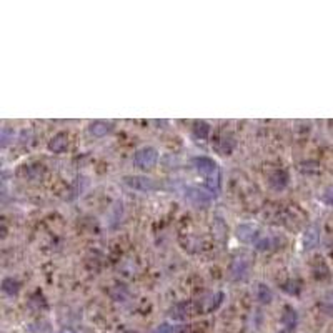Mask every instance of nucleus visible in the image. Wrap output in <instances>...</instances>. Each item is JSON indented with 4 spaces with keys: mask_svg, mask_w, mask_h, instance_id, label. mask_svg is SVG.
<instances>
[{
    "mask_svg": "<svg viewBox=\"0 0 333 333\" xmlns=\"http://www.w3.org/2000/svg\"><path fill=\"white\" fill-rule=\"evenodd\" d=\"M157 160H159V152L154 147H143L140 150H137V154L133 157V164L143 170L154 168Z\"/></svg>",
    "mask_w": 333,
    "mask_h": 333,
    "instance_id": "obj_1",
    "label": "nucleus"
},
{
    "mask_svg": "<svg viewBox=\"0 0 333 333\" xmlns=\"http://www.w3.org/2000/svg\"><path fill=\"white\" fill-rule=\"evenodd\" d=\"M124 183L138 192H152L157 188L155 180L143 177V175H127V177H124Z\"/></svg>",
    "mask_w": 333,
    "mask_h": 333,
    "instance_id": "obj_2",
    "label": "nucleus"
},
{
    "mask_svg": "<svg viewBox=\"0 0 333 333\" xmlns=\"http://www.w3.org/2000/svg\"><path fill=\"white\" fill-rule=\"evenodd\" d=\"M193 165H195L197 172L205 175V177H213L218 173L217 162L210 157H197V159H193Z\"/></svg>",
    "mask_w": 333,
    "mask_h": 333,
    "instance_id": "obj_3",
    "label": "nucleus"
},
{
    "mask_svg": "<svg viewBox=\"0 0 333 333\" xmlns=\"http://www.w3.org/2000/svg\"><path fill=\"white\" fill-rule=\"evenodd\" d=\"M282 325L285 327V330H289V332H293L296 328V325H298V313H296V310L293 307H290V305H287V307L283 308Z\"/></svg>",
    "mask_w": 333,
    "mask_h": 333,
    "instance_id": "obj_4",
    "label": "nucleus"
},
{
    "mask_svg": "<svg viewBox=\"0 0 333 333\" xmlns=\"http://www.w3.org/2000/svg\"><path fill=\"white\" fill-rule=\"evenodd\" d=\"M249 268L250 265L245 258H237L235 262L232 263V278L233 280H245L247 275H249Z\"/></svg>",
    "mask_w": 333,
    "mask_h": 333,
    "instance_id": "obj_5",
    "label": "nucleus"
},
{
    "mask_svg": "<svg viewBox=\"0 0 333 333\" xmlns=\"http://www.w3.org/2000/svg\"><path fill=\"white\" fill-rule=\"evenodd\" d=\"M318 238H320V230H318L317 225H312V227H308L307 230H305V233H303V240H301V244H303V249L305 250H312L313 247H317Z\"/></svg>",
    "mask_w": 333,
    "mask_h": 333,
    "instance_id": "obj_6",
    "label": "nucleus"
},
{
    "mask_svg": "<svg viewBox=\"0 0 333 333\" xmlns=\"http://www.w3.org/2000/svg\"><path fill=\"white\" fill-rule=\"evenodd\" d=\"M235 235H237L238 240L244 242V244H251L258 233H256L255 227H251V225H249V223H244V225H238V227H237Z\"/></svg>",
    "mask_w": 333,
    "mask_h": 333,
    "instance_id": "obj_7",
    "label": "nucleus"
},
{
    "mask_svg": "<svg viewBox=\"0 0 333 333\" xmlns=\"http://www.w3.org/2000/svg\"><path fill=\"white\" fill-rule=\"evenodd\" d=\"M112 128H114V125L110 122H105V120H95V122L90 124L88 132L92 135H95V137H103V135L112 132Z\"/></svg>",
    "mask_w": 333,
    "mask_h": 333,
    "instance_id": "obj_8",
    "label": "nucleus"
},
{
    "mask_svg": "<svg viewBox=\"0 0 333 333\" xmlns=\"http://www.w3.org/2000/svg\"><path fill=\"white\" fill-rule=\"evenodd\" d=\"M67 135L65 133H57L52 137V140L48 142V150L53 152V154H62V152L67 148Z\"/></svg>",
    "mask_w": 333,
    "mask_h": 333,
    "instance_id": "obj_9",
    "label": "nucleus"
},
{
    "mask_svg": "<svg viewBox=\"0 0 333 333\" xmlns=\"http://www.w3.org/2000/svg\"><path fill=\"white\" fill-rule=\"evenodd\" d=\"M187 199L192 202L193 205H207L208 204V195L205 192L199 190V188H187Z\"/></svg>",
    "mask_w": 333,
    "mask_h": 333,
    "instance_id": "obj_10",
    "label": "nucleus"
},
{
    "mask_svg": "<svg viewBox=\"0 0 333 333\" xmlns=\"http://www.w3.org/2000/svg\"><path fill=\"white\" fill-rule=\"evenodd\" d=\"M188 312H190V305H188L187 301H182V303L173 305V307L170 308L168 315H170V318H173V320H183V318H187L188 315H190Z\"/></svg>",
    "mask_w": 333,
    "mask_h": 333,
    "instance_id": "obj_11",
    "label": "nucleus"
},
{
    "mask_svg": "<svg viewBox=\"0 0 333 333\" xmlns=\"http://www.w3.org/2000/svg\"><path fill=\"white\" fill-rule=\"evenodd\" d=\"M289 183V173L283 172V170H278L270 177V187L275 188V190H283Z\"/></svg>",
    "mask_w": 333,
    "mask_h": 333,
    "instance_id": "obj_12",
    "label": "nucleus"
},
{
    "mask_svg": "<svg viewBox=\"0 0 333 333\" xmlns=\"http://www.w3.org/2000/svg\"><path fill=\"white\" fill-rule=\"evenodd\" d=\"M2 290L10 296L17 295L20 291V282L15 280V278H12V277L3 278L2 280Z\"/></svg>",
    "mask_w": 333,
    "mask_h": 333,
    "instance_id": "obj_13",
    "label": "nucleus"
},
{
    "mask_svg": "<svg viewBox=\"0 0 333 333\" xmlns=\"http://www.w3.org/2000/svg\"><path fill=\"white\" fill-rule=\"evenodd\" d=\"M255 293L258 301H262V303H270V301L273 300V291L268 285H265V283H258V285H256Z\"/></svg>",
    "mask_w": 333,
    "mask_h": 333,
    "instance_id": "obj_14",
    "label": "nucleus"
},
{
    "mask_svg": "<svg viewBox=\"0 0 333 333\" xmlns=\"http://www.w3.org/2000/svg\"><path fill=\"white\" fill-rule=\"evenodd\" d=\"M208 132H210V127H208V124H205V122H199V124H195V127H193V135H195L197 138H207L208 137Z\"/></svg>",
    "mask_w": 333,
    "mask_h": 333,
    "instance_id": "obj_15",
    "label": "nucleus"
},
{
    "mask_svg": "<svg viewBox=\"0 0 333 333\" xmlns=\"http://www.w3.org/2000/svg\"><path fill=\"white\" fill-rule=\"evenodd\" d=\"M233 145H235V142H233L232 138H222V142H220V152H222L223 155L230 154L233 150Z\"/></svg>",
    "mask_w": 333,
    "mask_h": 333,
    "instance_id": "obj_16",
    "label": "nucleus"
},
{
    "mask_svg": "<svg viewBox=\"0 0 333 333\" xmlns=\"http://www.w3.org/2000/svg\"><path fill=\"white\" fill-rule=\"evenodd\" d=\"M322 202H323V204L333 207V185L327 187L325 190H323V193H322Z\"/></svg>",
    "mask_w": 333,
    "mask_h": 333,
    "instance_id": "obj_17",
    "label": "nucleus"
},
{
    "mask_svg": "<svg viewBox=\"0 0 333 333\" xmlns=\"http://www.w3.org/2000/svg\"><path fill=\"white\" fill-rule=\"evenodd\" d=\"M283 290L287 291V293H290V295H296L298 293V290H300V287H298V283L296 282H289V283H285V285L282 287Z\"/></svg>",
    "mask_w": 333,
    "mask_h": 333,
    "instance_id": "obj_18",
    "label": "nucleus"
},
{
    "mask_svg": "<svg viewBox=\"0 0 333 333\" xmlns=\"http://www.w3.org/2000/svg\"><path fill=\"white\" fill-rule=\"evenodd\" d=\"M172 332H173V328L170 327L168 323H160V325L157 327L152 333H172Z\"/></svg>",
    "mask_w": 333,
    "mask_h": 333,
    "instance_id": "obj_19",
    "label": "nucleus"
},
{
    "mask_svg": "<svg viewBox=\"0 0 333 333\" xmlns=\"http://www.w3.org/2000/svg\"><path fill=\"white\" fill-rule=\"evenodd\" d=\"M270 245H272L270 238H262V240L256 242V249L258 250H267V249H270Z\"/></svg>",
    "mask_w": 333,
    "mask_h": 333,
    "instance_id": "obj_20",
    "label": "nucleus"
},
{
    "mask_svg": "<svg viewBox=\"0 0 333 333\" xmlns=\"http://www.w3.org/2000/svg\"><path fill=\"white\" fill-rule=\"evenodd\" d=\"M8 133H12V130L10 128H3L2 130V147H5L7 143H8Z\"/></svg>",
    "mask_w": 333,
    "mask_h": 333,
    "instance_id": "obj_21",
    "label": "nucleus"
},
{
    "mask_svg": "<svg viewBox=\"0 0 333 333\" xmlns=\"http://www.w3.org/2000/svg\"><path fill=\"white\" fill-rule=\"evenodd\" d=\"M60 333H75V332L72 330V328H64V330H62Z\"/></svg>",
    "mask_w": 333,
    "mask_h": 333,
    "instance_id": "obj_22",
    "label": "nucleus"
},
{
    "mask_svg": "<svg viewBox=\"0 0 333 333\" xmlns=\"http://www.w3.org/2000/svg\"><path fill=\"white\" fill-rule=\"evenodd\" d=\"M277 333H291V332H289V330H280V332H277Z\"/></svg>",
    "mask_w": 333,
    "mask_h": 333,
    "instance_id": "obj_23",
    "label": "nucleus"
},
{
    "mask_svg": "<svg viewBox=\"0 0 333 333\" xmlns=\"http://www.w3.org/2000/svg\"><path fill=\"white\" fill-rule=\"evenodd\" d=\"M125 333H137V332H125Z\"/></svg>",
    "mask_w": 333,
    "mask_h": 333,
    "instance_id": "obj_24",
    "label": "nucleus"
}]
</instances>
